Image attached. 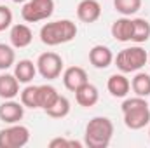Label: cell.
Masks as SVG:
<instances>
[{
    "instance_id": "obj_5",
    "label": "cell",
    "mask_w": 150,
    "mask_h": 148,
    "mask_svg": "<svg viewBox=\"0 0 150 148\" xmlns=\"http://www.w3.org/2000/svg\"><path fill=\"white\" fill-rule=\"evenodd\" d=\"M54 14V0H26L21 9V18L26 23L45 21Z\"/></svg>"
},
{
    "instance_id": "obj_20",
    "label": "cell",
    "mask_w": 150,
    "mask_h": 148,
    "mask_svg": "<svg viewBox=\"0 0 150 148\" xmlns=\"http://www.w3.org/2000/svg\"><path fill=\"white\" fill-rule=\"evenodd\" d=\"M150 38V23L145 18L133 19V40L134 44H145Z\"/></svg>"
},
{
    "instance_id": "obj_14",
    "label": "cell",
    "mask_w": 150,
    "mask_h": 148,
    "mask_svg": "<svg viewBox=\"0 0 150 148\" xmlns=\"http://www.w3.org/2000/svg\"><path fill=\"white\" fill-rule=\"evenodd\" d=\"M75 101L82 106V108H93L98 101H100V91L96 85L93 84H84L82 87H79L75 91Z\"/></svg>"
},
{
    "instance_id": "obj_15",
    "label": "cell",
    "mask_w": 150,
    "mask_h": 148,
    "mask_svg": "<svg viewBox=\"0 0 150 148\" xmlns=\"http://www.w3.org/2000/svg\"><path fill=\"white\" fill-rule=\"evenodd\" d=\"M110 33L117 42H131L133 40V19L122 16L112 23Z\"/></svg>"
},
{
    "instance_id": "obj_8",
    "label": "cell",
    "mask_w": 150,
    "mask_h": 148,
    "mask_svg": "<svg viewBox=\"0 0 150 148\" xmlns=\"http://www.w3.org/2000/svg\"><path fill=\"white\" fill-rule=\"evenodd\" d=\"M25 117V105L14 99H4L0 105V120L4 124H18Z\"/></svg>"
},
{
    "instance_id": "obj_29",
    "label": "cell",
    "mask_w": 150,
    "mask_h": 148,
    "mask_svg": "<svg viewBox=\"0 0 150 148\" xmlns=\"http://www.w3.org/2000/svg\"><path fill=\"white\" fill-rule=\"evenodd\" d=\"M149 61H150V58H149Z\"/></svg>"
},
{
    "instance_id": "obj_4",
    "label": "cell",
    "mask_w": 150,
    "mask_h": 148,
    "mask_svg": "<svg viewBox=\"0 0 150 148\" xmlns=\"http://www.w3.org/2000/svg\"><path fill=\"white\" fill-rule=\"evenodd\" d=\"M113 63L122 73H136L149 63V54L140 44H136L119 51L113 58Z\"/></svg>"
},
{
    "instance_id": "obj_17",
    "label": "cell",
    "mask_w": 150,
    "mask_h": 148,
    "mask_svg": "<svg viewBox=\"0 0 150 148\" xmlns=\"http://www.w3.org/2000/svg\"><path fill=\"white\" fill-rule=\"evenodd\" d=\"M37 75V65L32 59H19L14 63V77L19 80V84H30Z\"/></svg>"
},
{
    "instance_id": "obj_22",
    "label": "cell",
    "mask_w": 150,
    "mask_h": 148,
    "mask_svg": "<svg viewBox=\"0 0 150 148\" xmlns=\"http://www.w3.org/2000/svg\"><path fill=\"white\" fill-rule=\"evenodd\" d=\"M19 101L25 105V108L38 110V85L26 84V87L19 92Z\"/></svg>"
},
{
    "instance_id": "obj_2",
    "label": "cell",
    "mask_w": 150,
    "mask_h": 148,
    "mask_svg": "<svg viewBox=\"0 0 150 148\" xmlns=\"http://www.w3.org/2000/svg\"><path fill=\"white\" fill-rule=\"evenodd\" d=\"M77 25L72 19H58L45 23L40 28V42L49 47H56L61 44H68L77 37Z\"/></svg>"
},
{
    "instance_id": "obj_28",
    "label": "cell",
    "mask_w": 150,
    "mask_h": 148,
    "mask_svg": "<svg viewBox=\"0 0 150 148\" xmlns=\"http://www.w3.org/2000/svg\"><path fill=\"white\" fill-rule=\"evenodd\" d=\"M149 136H150V127H149Z\"/></svg>"
},
{
    "instance_id": "obj_1",
    "label": "cell",
    "mask_w": 150,
    "mask_h": 148,
    "mask_svg": "<svg viewBox=\"0 0 150 148\" xmlns=\"http://www.w3.org/2000/svg\"><path fill=\"white\" fill-rule=\"evenodd\" d=\"M120 110L126 127L131 131H140L150 124V103L147 101V98H126Z\"/></svg>"
},
{
    "instance_id": "obj_11",
    "label": "cell",
    "mask_w": 150,
    "mask_h": 148,
    "mask_svg": "<svg viewBox=\"0 0 150 148\" xmlns=\"http://www.w3.org/2000/svg\"><path fill=\"white\" fill-rule=\"evenodd\" d=\"M9 40H11V45L14 49H25L32 44L33 40V32L30 30L28 25L25 23H18V25H12L11 26V32H9Z\"/></svg>"
},
{
    "instance_id": "obj_10",
    "label": "cell",
    "mask_w": 150,
    "mask_h": 148,
    "mask_svg": "<svg viewBox=\"0 0 150 148\" xmlns=\"http://www.w3.org/2000/svg\"><path fill=\"white\" fill-rule=\"evenodd\" d=\"M77 18L82 23H96L101 18V4L98 0H80L77 5Z\"/></svg>"
},
{
    "instance_id": "obj_25",
    "label": "cell",
    "mask_w": 150,
    "mask_h": 148,
    "mask_svg": "<svg viewBox=\"0 0 150 148\" xmlns=\"http://www.w3.org/2000/svg\"><path fill=\"white\" fill-rule=\"evenodd\" d=\"M12 26V11L7 5H0V32Z\"/></svg>"
},
{
    "instance_id": "obj_9",
    "label": "cell",
    "mask_w": 150,
    "mask_h": 148,
    "mask_svg": "<svg viewBox=\"0 0 150 148\" xmlns=\"http://www.w3.org/2000/svg\"><path fill=\"white\" fill-rule=\"evenodd\" d=\"M61 80H63V85L75 92L79 87H82L84 84H87V72L82 68V66H68L63 70V75H61Z\"/></svg>"
},
{
    "instance_id": "obj_13",
    "label": "cell",
    "mask_w": 150,
    "mask_h": 148,
    "mask_svg": "<svg viewBox=\"0 0 150 148\" xmlns=\"http://www.w3.org/2000/svg\"><path fill=\"white\" fill-rule=\"evenodd\" d=\"M107 89L113 98H126L131 91V80L126 77V73H113L107 80Z\"/></svg>"
},
{
    "instance_id": "obj_23",
    "label": "cell",
    "mask_w": 150,
    "mask_h": 148,
    "mask_svg": "<svg viewBox=\"0 0 150 148\" xmlns=\"http://www.w3.org/2000/svg\"><path fill=\"white\" fill-rule=\"evenodd\" d=\"M113 7L120 16L131 18L142 9V0H113Z\"/></svg>"
},
{
    "instance_id": "obj_6",
    "label": "cell",
    "mask_w": 150,
    "mask_h": 148,
    "mask_svg": "<svg viewBox=\"0 0 150 148\" xmlns=\"http://www.w3.org/2000/svg\"><path fill=\"white\" fill-rule=\"evenodd\" d=\"M30 141V129L26 125L9 124L0 129V148H23Z\"/></svg>"
},
{
    "instance_id": "obj_27",
    "label": "cell",
    "mask_w": 150,
    "mask_h": 148,
    "mask_svg": "<svg viewBox=\"0 0 150 148\" xmlns=\"http://www.w3.org/2000/svg\"><path fill=\"white\" fill-rule=\"evenodd\" d=\"M12 2H14V4H25L26 0H12Z\"/></svg>"
},
{
    "instance_id": "obj_19",
    "label": "cell",
    "mask_w": 150,
    "mask_h": 148,
    "mask_svg": "<svg viewBox=\"0 0 150 148\" xmlns=\"http://www.w3.org/2000/svg\"><path fill=\"white\" fill-rule=\"evenodd\" d=\"M131 89L136 96L149 98L150 96V75L145 72H136L131 78Z\"/></svg>"
},
{
    "instance_id": "obj_26",
    "label": "cell",
    "mask_w": 150,
    "mask_h": 148,
    "mask_svg": "<svg viewBox=\"0 0 150 148\" xmlns=\"http://www.w3.org/2000/svg\"><path fill=\"white\" fill-rule=\"evenodd\" d=\"M80 148L82 147V143H79V141H72V140H67V138H54V140H51L49 141V148Z\"/></svg>"
},
{
    "instance_id": "obj_21",
    "label": "cell",
    "mask_w": 150,
    "mask_h": 148,
    "mask_svg": "<svg viewBox=\"0 0 150 148\" xmlns=\"http://www.w3.org/2000/svg\"><path fill=\"white\" fill-rule=\"evenodd\" d=\"M70 101H68V98L67 96H58V99L54 101V105L52 106H49L45 111V115L47 117H51V118H65L68 113H70Z\"/></svg>"
},
{
    "instance_id": "obj_3",
    "label": "cell",
    "mask_w": 150,
    "mask_h": 148,
    "mask_svg": "<svg viewBox=\"0 0 150 148\" xmlns=\"http://www.w3.org/2000/svg\"><path fill=\"white\" fill-rule=\"evenodd\" d=\"M113 138V122L108 117H94L84 131V145L89 148H107Z\"/></svg>"
},
{
    "instance_id": "obj_18",
    "label": "cell",
    "mask_w": 150,
    "mask_h": 148,
    "mask_svg": "<svg viewBox=\"0 0 150 148\" xmlns=\"http://www.w3.org/2000/svg\"><path fill=\"white\" fill-rule=\"evenodd\" d=\"M58 96H59V92H58V89L54 85H51V84L38 85V108L40 110H47L49 106L54 105Z\"/></svg>"
},
{
    "instance_id": "obj_24",
    "label": "cell",
    "mask_w": 150,
    "mask_h": 148,
    "mask_svg": "<svg viewBox=\"0 0 150 148\" xmlns=\"http://www.w3.org/2000/svg\"><path fill=\"white\" fill-rule=\"evenodd\" d=\"M14 63H16L14 47L12 45H7V44H0V70L5 72L11 66H14Z\"/></svg>"
},
{
    "instance_id": "obj_7",
    "label": "cell",
    "mask_w": 150,
    "mask_h": 148,
    "mask_svg": "<svg viewBox=\"0 0 150 148\" xmlns=\"http://www.w3.org/2000/svg\"><path fill=\"white\" fill-rule=\"evenodd\" d=\"M35 65H37V73H40L42 78H47V80H56L63 73V59L59 54L52 51L42 52L37 58Z\"/></svg>"
},
{
    "instance_id": "obj_16",
    "label": "cell",
    "mask_w": 150,
    "mask_h": 148,
    "mask_svg": "<svg viewBox=\"0 0 150 148\" xmlns=\"http://www.w3.org/2000/svg\"><path fill=\"white\" fill-rule=\"evenodd\" d=\"M19 80L14 73H0V98L2 99H14L19 94Z\"/></svg>"
},
{
    "instance_id": "obj_12",
    "label": "cell",
    "mask_w": 150,
    "mask_h": 148,
    "mask_svg": "<svg viewBox=\"0 0 150 148\" xmlns=\"http://www.w3.org/2000/svg\"><path fill=\"white\" fill-rule=\"evenodd\" d=\"M113 58H115V56H113L112 49L107 47V45H101V44L91 47V51H89V63H91L94 68H98V70L108 68L113 63Z\"/></svg>"
}]
</instances>
